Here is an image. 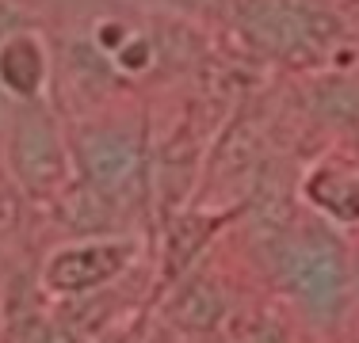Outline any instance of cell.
Returning a JSON list of instances; mask_svg holds the SVG:
<instances>
[{
  "label": "cell",
  "mask_w": 359,
  "mask_h": 343,
  "mask_svg": "<svg viewBox=\"0 0 359 343\" xmlns=\"http://www.w3.org/2000/svg\"><path fill=\"white\" fill-rule=\"evenodd\" d=\"M279 279L302 313L318 324L340 321L348 305V267L340 248L321 233L294 237L279 248Z\"/></svg>",
  "instance_id": "obj_1"
},
{
  "label": "cell",
  "mask_w": 359,
  "mask_h": 343,
  "mask_svg": "<svg viewBox=\"0 0 359 343\" xmlns=\"http://www.w3.org/2000/svg\"><path fill=\"white\" fill-rule=\"evenodd\" d=\"M237 23L260 50L287 62H310L325 46V20L302 0H237Z\"/></svg>",
  "instance_id": "obj_2"
},
{
  "label": "cell",
  "mask_w": 359,
  "mask_h": 343,
  "mask_svg": "<svg viewBox=\"0 0 359 343\" xmlns=\"http://www.w3.org/2000/svg\"><path fill=\"white\" fill-rule=\"evenodd\" d=\"M81 168L88 176L92 191L107 199H126L138 191L142 179V145L126 130H84L76 137Z\"/></svg>",
  "instance_id": "obj_3"
},
{
  "label": "cell",
  "mask_w": 359,
  "mask_h": 343,
  "mask_svg": "<svg viewBox=\"0 0 359 343\" xmlns=\"http://www.w3.org/2000/svg\"><path fill=\"white\" fill-rule=\"evenodd\" d=\"M134 240H92V244H76L57 252L46 263L42 279L54 294H84L111 282L115 274L126 271V263L134 260Z\"/></svg>",
  "instance_id": "obj_4"
},
{
  "label": "cell",
  "mask_w": 359,
  "mask_h": 343,
  "mask_svg": "<svg viewBox=\"0 0 359 343\" xmlns=\"http://www.w3.org/2000/svg\"><path fill=\"white\" fill-rule=\"evenodd\" d=\"M12 164L15 176L31 191L46 195L65 179V153L46 115H23L12 134Z\"/></svg>",
  "instance_id": "obj_5"
},
{
  "label": "cell",
  "mask_w": 359,
  "mask_h": 343,
  "mask_svg": "<svg viewBox=\"0 0 359 343\" xmlns=\"http://www.w3.org/2000/svg\"><path fill=\"white\" fill-rule=\"evenodd\" d=\"M306 195L313 206L332 214L337 221H359V179L340 168H318L306 179Z\"/></svg>",
  "instance_id": "obj_6"
},
{
  "label": "cell",
  "mask_w": 359,
  "mask_h": 343,
  "mask_svg": "<svg viewBox=\"0 0 359 343\" xmlns=\"http://www.w3.org/2000/svg\"><path fill=\"white\" fill-rule=\"evenodd\" d=\"M0 80L15 92V96H35L42 84V50L35 38L15 34L0 46Z\"/></svg>",
  "instance_id": "obj_7"
},
{
  "label": "cell",
  "mask_w": 359,
  "mask_h": 343,
  "mask_svg": "<svg viewBox=\"0 0 359 343\" xmlns=\"http://www.w3.org/2000/svg\"><path fill=\"white\" fill-rule=\"evenodd\" d=\"M218 316H222V298L210 282H191L172 302V321L187 324V328H210Z\"/></svg>",
  "instance_id": "obj_8"
},
{
  "label": "cell",
  "mask_w": 359,
  "mask_h": 343,
  "mask_svg": "<svg viewBox=\"0 0 359 343\" xmlns=\"http://www.w3.org/2000/svg\"><path fill=\"white\" fill-rule=\"evenodd\" d=\"M191 4H207V0H191Z\"/></svg>",
  "instance_id": "obj_9"
}]
</instances>
